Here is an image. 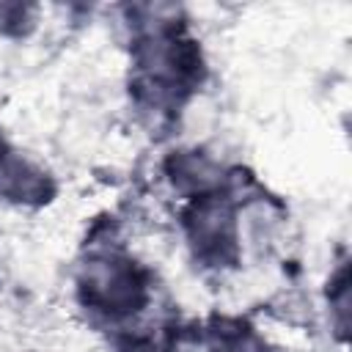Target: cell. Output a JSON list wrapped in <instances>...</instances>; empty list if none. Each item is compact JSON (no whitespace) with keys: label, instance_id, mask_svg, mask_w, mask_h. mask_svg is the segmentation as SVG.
<instances>
[{"label":"cell","instance_id":"obj_1","mask_svg":"<svg viewBox=\"0 0 352 352\" xmlns=\"http://www.w3.org/2000/svg\"><path fill=\"white\" fill-rule=\"evenodd\" d=\"M80 292L85 302L96 311L129 314L143 302L146 283L129 258L116 253H99L80 272Z\"/></svg>","mask_w":352,"mask_h":352},{"label":"cell","instance_id":"obj_2","mask_svg":"<svg viewBox=\"0 0 352 352\" xmlns=\"http://www.w3.org/2000/svg\"><path fill=\"white\" fill-rule=\"evenodd\" d=\"M190 245L206 258H226L236 245V220L226 201L201 198L187 214Z\"/></svg>","mask_w":352,"mask_h":352},{"label":"cell","instance_id":"obj_3","mask_svg":"<svg viewBox=\"0 0 352 352\" xmlns=\"http://www.w3.org/2000/svg\"><path fill=\"white\" fill-rule=\"evenodd\" d=\"M124 352H160V349H157L154 344H146V341H143V344H132V346H126Z\"/></svg>","mask_w":352,"mask_h":352}]
</instances>
